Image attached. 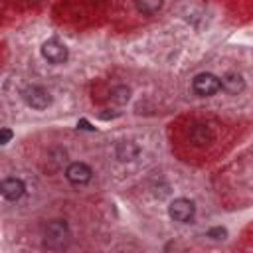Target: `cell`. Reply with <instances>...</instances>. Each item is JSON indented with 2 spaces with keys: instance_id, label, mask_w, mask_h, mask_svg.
I'll list each match as a JSON object with an SVG mask.
<instances>
[{
  "instance_id": "cell-1",
  "label": "cell",
  "mask_w": 253,
  "mask_h": 253,
  "mask_svg": "<svg viewBox=\"0 0 253 253\" xmlns=\"http://www.w3.org/2000/svg\"><path fill=\"white\" fill-rule=\"evenodd\" d=\"M43 245L51 251H63L71 241V229L65 219H51L43 225Z\"/></svg>"
},
{
  "instance_id": "cell-2",
  "label": "cell",
  "mask_w": 253,
  "mask_h": 253,
  "mask_svg": "<svg viewBox=\"0 0 253 253\" xmlns=\"http://www.w3.org/2000/svg\"><path fill=\"white\" fill-rule=\"evenodd\" d=\"M192 89L200 97H211L221 89V79L213 73H198L192 81Z\"/></svg>"
},
{
  "instance_id": "cell-3",
  "label": "cell",
  "mask_w": 253,
  "mask_h": 253,
  "mask_svg": "<svg viewBox=\"0 0 253 253\" xmlns=\"http://www.w3.org/2000/svg\"><path fill=\"white\" fill-rule=\"evenodd\" d=\"M22 97H24L26 105L32 107V109H36V111H43V109H47L51 105V95L43 87H40V85L26 87L22 91Z\"/></svg>"
},
{
  "instance_id": "cell-4",
  "label": "cell",
  "mask_w": 253,
  "mask_h": 253,
  "mask_svg": "<svg viewBox=\"0 0 253 253\" xmlns=\"http://www.w3.org/2000/svg\"><path fill=\"white\" fill-rule=\"evenodd\" d=\"M194 213H196V206H194V202L188 200V198H176V200H172L170 206H168V215H170L174 221H180V223L192 221Z\"/></svg>"
},
{
  "instance_id": "cell-5",
  "label": "cell",
  "mask_w": 253,
  "mask_h": 253,
  "mask_svg": "<svg viewBox=\"0 0 253 253\" xmlns=\"http://www.w3.org/2000/svg\"><path fill=\"white\" fill-rule=\"evenodd\" d=\"M42 55L49 61V63H65L69 57V51L65 47V43H61L57 38H49L47 42L42 43Z\"/></svg>"
},
{
  "instance_id": "cell-6",
  "label": "cell",
  "mask_w": 253,
  "mask_h": 253,
  "mask_svg": "<svg viewBox=\"0 0 253 253\" xmlns=\"http://www.w3.org/2000/svg\"><path fill=\"white\" fill-rule=\"evenodd\" d=\"M93 176V170L85 164V162H71L67 168H65V178L67 182H71L73 186H83L91 180Z\"/></svg>"
},
{
  "instance_id": "cell-7",
  "label": "cell",
  "mask_w": 253,
  "mask_h": 253,
  "mask_svg": "<svg viewBox=\"0 0 253 253\" xmlns=\"http://www.w3.org/2000/svg\"><path fill=\"white\" fill-rule=\"evenodd\" d=\"M0 192L8 202H16V200H20L24 196L26 186H24V182L20 178H4L0 182Z\"/></svg>"
},
{
  "instance_id": "cell-8",
  "label": "cell",
  "mask_w": 253,
  "mask_h": 253,
  "mask_svg": "<svg viewBox=\"0 0 253 253\" xmlns=\"http://www.w3.org/2000/svg\"><path fill=\"white\" fill-rule=\"evenodd\" d=\"M221 89L227 93V95H237L245 89V79L241 77V73L237 71H229L221 77Z\"/></svg>"
},
{
  "instance_id": "cell-9",
  "label": "cell",
  "mask_w": 253,
  "mask_h": 253,
  "mask_svg": "<svg viewBox=\"0 0 253 253\" xmlns=\"http://www.w3.org/2000/svg\"><path fill=\"white\" fill-rule=\"evenodd\" d=\"M190 140L196 144V146H208L211 144L213 140V130L208 126V125H194L190 128Z\"/></svg>"
},
{
  "instance_id": "cell-10",
  "label": "cell",
  "mask_w": 253,
  "mask_h": 253,
  "mask_svg": "<svg viewBox=\"0 0 253 253\" xmlns=\"http://www.w3.org/2000/svg\"><path fill=\"white\" fill-rule=\"evenodd\" d=\"M138 154V146L134 142H119L117 144V158L119 160H132Z\"/></svg>"
},
{
  "instance_id": "cell-11",
  "label": "cell",
  "mask_w": 253,
  "mask_h": 253,
  "mask_svg": "<svg viewBox=\"0 0 253 253\" xmlns=\"http://www.w3.org/2000/svg\"><path fill=\"white\" fill-rule=\"evenodd\" d=\"M134 8L144 16H152L162 8V2H158V0H142V2H136Z\"/></svg>"
},
{
  "instance_id": "cell-12",
  "label": "cell",
  "mask_w": 253,
  "mask_h": 253,
  "mask_svg": "<svg viewBox=\"0 0 253 253\" xmlns=\"http://www.w3.org/2000/svg\"><path fill=\"white\" fill-rule=\"evenodd\" d=\"M130 99V89L126 85H117L111 89V101L117 105H125Z\"/></svg>"
},
{
  "instance_id": "cell-13",
  "label": "cell",
  "mask_w": 253,
  "mask_h": 253,
  "mask_svg": "<svg viewBox=\"0 0 253 253\" xmlns=\"http://www.w3.org/2000/svg\"><path fill=\"white\" fill-rule=\"evenodd\" d=\"M225 235H227V231L223 227H213L208 231V237H213V239H225Z\"/></svg>"
},
{
  "instance_id": "cell-14",
  "label": "cell",
  "mask_w": 253,
  "mask_h": 253,
  "mask_svg": "<svg viewBox=\"0 0 253 253\" xmlns=\"http://www.w3.org/2000/svg\"><path fill=\"white\" fill-rule=\"evenodd\" d=\"M12 138V130L10 128H2L0 130V144H8Z\"/></svg>"
},
{
  "instance_id": "cell-15",
  "label": "cell",
  "mask_w": 253,
  "mask_h": 253,
  "mask_svg": "<svg viewBox=\"0 0 253 253\" xmlns=\"http://www.w3.org/2000/svg\"><path fill=\"white\" fill-rule=\"evenodd\" d=\"M77 126H79V128H85V130H93V128H95V126H91V125H89L85 119H81V121L77 123Z\"/></svg>"
}]
</instances>
